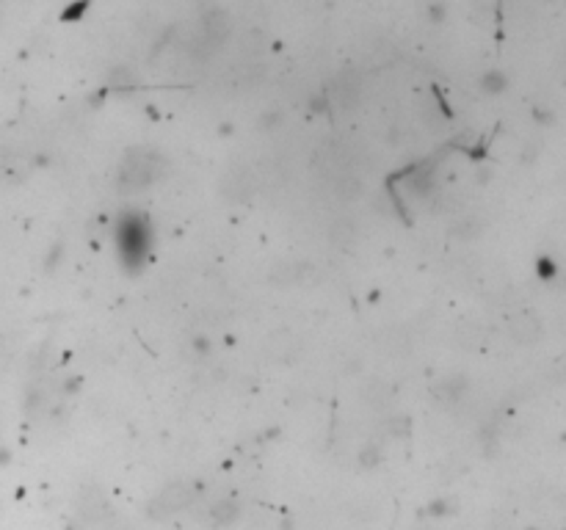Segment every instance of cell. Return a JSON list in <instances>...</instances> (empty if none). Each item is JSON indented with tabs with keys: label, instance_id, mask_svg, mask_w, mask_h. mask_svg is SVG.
I'll use <instances>...</instances> for the list:
<instances>
[{
	"label": "cell",
	"instance_id": "cell-1",
	"mask_svg": "<svg viewBox=\"0 0 566 530\" xmlns=\"http://www.w3.org/2000/svg\"><path fill=\"white\" fill-rule=\"evenodd\" d=\"M116 249H119V260L125 268L139 271L149 251H152V224L144 213L128 210L119 216L116 224Z\"/></svg>",
	"mask_w": 566,
	"mask_h": 530
},
{
	"label": "cell",
	"instance_id": "cell-12",
	"mask_svg": "<svg viewBox=\"0 0 566 530\" xmlns=\"http://www.w3.org/2000/svg\"><path fill=\"white\" fill-rule=\"evenodd\" d=\"M282 122V116L280 114H274V111H268V114H263V119H260V125L266 127V130H271L274 125H280Z\"/></svg>",
	"mask_w": 566,
	"mask_h": 530
},
{
	"label": "cell",
	"instance_id": "cell-11",
	"mask_svg": "<svg viewBox=\"0 0 566 530\" xmlns=\"http://www.w3.org/2000/svg\"><path fill=\"white\" fill-rule=\"evenodd\" d=\"M191 348L197 351V357H208V354H211V340H208V337H194V340H191Z\"/></svg>",
	"mask_w": 566,
	"mask_h": 530
},
{
	"label": "cell",
	"instance_id": "cell-9",
	"mask_svg": "<svg viewBox=\"0 0 566 530\" xmlns=\"http://www.w3.org/2000/svg\"><path fill=\"white\" fill-rule=\"evenodd\" d=\"M309 111H312V114H323V111H329V94H326V91H318V94L309 100Z\"/></svg>",
	"mask_w": 566,
	"mask_h": 530
},
{
	"label": "cell",
	"instance_id": "cell-4",
	"mask_svg": "<svg viewBox=\"0 0 566 530\" xmlns=\"http://www.w3.org/2000/svg\"><path fill=\"white\" fill-rule=\"evenodd\" d=\"M539 332H542L539 318H533V315H528V312L514 320V337H517L519 343H525V345L536 343V340H539Z\"/></svg>",
	"mask_w": 566,
	"mask_h": 530
},
{
	"label": "cell",
	"instance_id": "cell-6",
	"mask_svg": "<svg viewBox=\"0 0 566 530\" xmlns=\"http://www.w3.org/2000/svg\"><path fill=\"white\" fill-rule=\"evenodd\" d=\"M536 276L544 279V282H553L558 276V263L553 257H539L536 260Z\"/></svg>",
	"mask_w": 566,
	"mask_h": 530
},
{
	"label": "cell",
	"instance_id": "cell-2",
	"mask_svg": "<svg viewBox=\"0 0 566 530\" xmlns=\"http://www.w3.org/2000/svg\"><path fill=\"white\" fill-rule=\"evenodd\" d=\"M152 160H155V155H149V152H144V155L130 152L125 160V169H122V188H146L155 177Z\"/></svg>",
	"mask_w": 566,
	"mask_h": 530
},
{
	"label": "cell",
	"instance_id": "cell-8",
	"mask_svg": "<svg viewBox=\"0 0 566 530\" xmlns=\"http://www.w3.org/2000/svg\"><path fill=\"white\" fill-rule=\"evenodd\" d=\"M533 122L542 125V127H547V125L556 122V114H553L550 108H544V105H536V108H533Z\"/></svg>",
	"mask_w": 566,
	"mask_h": 530
},
{
	"label": "cell",
	"instance_id": "cell-10",
	"mask_svg": "<svg viewBox=\"0 0 566 530\" xmlns=\"http://www.w3.org/2000/svg\"><path fill=\"white\" fill-rule=\"evenodd\" d=\"M89 3L91 0H77V3H72L70 8L64 11V20H77L80 14H86V8H89Z\"/></svg>",
	"mask_w": 566,
	"mask_h": 530
},
{
	"label": "cell",
	"instance_id": "cell-7",
	"mask_svg": "<svg viewBox=\"0 0 566 530\" xmlns=\"http://www.w3.org/2000/svg\"><path fill=\"white\" fill-rule=\"evenodd\" d=\"M425 14H428V22L442 25V22H445V17H448V6H445V0H431V3H428V8H425Z\"/></svg>",
	"mask_w": 566,
	"mask_h": 530
},
{
	"label": "cell",
	"instance_id": "cell-5",
	"mask_svg": "<svg viewBox=\"0 0 566 530\" xmlns=\"http://www.w3.org/2000/svg\"><path fill=\"white\" fill-rule=\"evenodd\" d=\"M478 88L484 94H489V97H497V94H503L508 88V75L503 70H487L484 75L478 77Z\"/></svg>",
	"mask_w": 566,
	"mask_h": 530
},
{
	"label": "cell",
	"instance_id": "cell-3",
	"mask_svg": "<svg viewBox=\"0 0 566 530\" xmlns=\"http://www.w3.org/2000/svg\"><path fill=\"white\" fill-rule=\"evenodd\" d=\"M229 31H232V22H229V17L221 8L213 6V8H208L202 14V39H205V45L218 47L229 36Z\"/></svg>",
	"mask_w": 566,
	"mask_h": 530
}]
</instances>
